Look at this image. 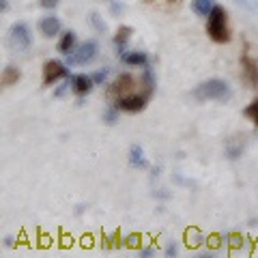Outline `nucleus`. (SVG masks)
<instances>
[{
	"instance_id": "11",
	"label": "nucleus",
	"mask_w": 258,
	"mask_h": 258,
	"mask_svg": "<svg viewBox=\"0 0 258 258\" xmlns=\"http://www.w3.org/2000/svg\"><path fill=\"white\" fill-rule=\"evenodd\" d=\"M95 88V82L91 76L86 74H71V91H74L78 97L88 95Z\"/></svg>"
},
{
	"instance_id": "7",
	"label": "nucleus",
	"mask_w": 258,
	"mask_h": 258,
	"mask_svg": "<svg viewBox=\"0 0 258 258\" xmlns=\"http://www.w3.org/2000/svg\"><path fill=\"white\" fill-rule=\"evenodd\" d=\"M151 101V95L149 93H132V95H125L120 99L114 101V106L120 110V112H129V114H136V112H142L147 108V103Z\"/></svg>"
},
{
	"instance_id": "19",
	"label": "nucleus",
	"mask_w": 258,
	"mask_h": 258,
	"mask_svg": "<svg viewBox=\"0 0 258 258\" xmlns=\"http://www.w3.org/2000/svg\"><path fill=\"white\" fill-rule=\"evenodd\" d=\"M185 243H187V247L196 249V247H200L205 243V235L200 230H196V228H187L185 230Z\"/></svg>"
},
{
	"instance_id": "33",
	"label": "nucleus",
	"mask_w": 258,
	"mask_h": 258,
	"mask_svg": "<svg viewBox=\"0 0 258 258\" xmlns=\"http://www.w3.org/2000/svg\"><path fill=\"white\" fill-rule=\"evenodd\" d=\"M144 3H161V0H144ZM164 3H168V5H179L181 0H164Z\"/></svg>"
},
{
	"instance_id": "8",
	"label": "nucleus",
	"mask_w": 258,
	"mask_h": 258,
	"mask_svg": "<svg viewBox=\"0 0 258 258\" xmlns=\"http://www.w3.org/2000/svg\"><path fill=\"white\" fill-rule=\"evenodd\" d=\"M136 84H138V82H136V78L132 74H120L118 78H114V82L108 86V99L114 103L116 99H120V97L132 95Z\"/></svg>"
},
{
	"instance_id": "26",
	"label": "nucleus",
	"mask_w": 258,
	"mask_h": 258,
	"mask_svg": "<svg viewBox=\"0 0 258 258\" xmlns=\"http://www.w3.org/2000/svg\"><path fill=\"white\" fill-rule=\"evenodd\" d=\"M125 11V5L120 3V0H110V13L112 15H120Z\"/></svg>"
},
{
	"instance_id": "12",
	"label": "nucleus",
	"mask_w": 258,
	"mask_h": 258,
	"mask_svg": "<svg viewBox=\"0 0 258 258\" xmlns=\"http://www.w3.org/2000/svg\"><path fill=\"white\" fill-rule=\"evenodd\" d=\"M120 62L127 64V67H147V64L151 62L149 60V54L142 52V50H127L118 56Z\"/></svg>"
},
{
	"instance_id": "32",
	"label": "nucleus",
	"mask_w": 258,
	"mask_h": 258,
	"mask_svg": "<svg viewBox=\"0 0 258 258\" xmlns=\"http://www.w3.org/2000/svg\"><path fill=\"white\" fill-rule=\"evenodd\" d=\"M0 11L3 13L9 11V0H0Z\"/></svg>"
},
{
	"instance_id": "29",
	"label": "nucleus",
	"mask_w": 258,
	"mask_h": 258,
	"mask_svg": "<svg viewBox=\"0 0 258 258\" xmlns=\"http://www.w3.org/2000/svg\"><path fill=\"white\" fill-rule=\"evenodd\" d=\"M153 196L159 198V200H166V198H170V191H164V189H155L153 191Z\"/></svg>"
},
{
	"instance_id": "20",
	"label": "nucleus",
	"mask_w": 258,
	"mask_h": 258,
	"mask_svg": "<svg viewBox=\"0 0 258 258\" xmlns=\"http://www.w3.org/2000/svg\"><path fill=\"white\" fill-rule=\"evenodd\" d=\"M101 118H103V123L110 125V127H112V125H116L118 120H120V110L114 106V103H110V106H108L106 110H103Z\"/></svg>"
},
{
	"instance_id": "2",
	"label": "nucleus",
	"mask_w": 258,
	"mask_h": 258,
	"mask_svg": "<svg viewBox=\"0 0 258 258\" xmlns=\"http://www.w3.org/2000/svg\"><path fill=\"white\" fill-rule=\"evenodd\" d=\"M207 35L215 43H228L230 41V24H228V13H226L224 7L215 5V9L209 13Z\"/></svg>"
},
{
	"instance_id": "30",
	"label": "nucleus",
	"mask_w": 258,
	"mask_h": 258,
	"mask_svg": "<svg viewBox=\"0 0 258 258\" xmlns=\"http://www.w3.org/2000/svg\"><path fill=\"white\" fill-rule=\"evenodd\" d=\"M153 254H155V249H153V247H142V249H138V256H144V258L153 256Z\"/></svg>"
},
{
	"instance_id": "5",
	"label": "nucleus",
	"mask_w": 258,
	"mask_h": 258,
	"mask_svg": "<svg viewBox=\"0 0 258 258\" xmlns=\"http://www.w3.org/2000/svg\"><path fill=\"white\" fill-rule=\"evenodd\" d=\"M239 64H241V76H243L245 84L249 88H258V60L254 58L252 50H249L247 41L241 47V56H239Z\"/></svg>"
},
{
	"instance_id": "24",
	"label": "nucleus",
	"mask_w": 258,
	"mask_h": 258,
	"mask_svg": "<svg viewBox=\"0 0 258 258\" xmlns=\"http://www.w3.org/2000/svg\"><path fill=\"white\" fill-rule=\"evenodd\" d=\"M69 91H71V76L64 78V80H60V84L54 88V97H56V99H60V97H64Z\"/></svg>"
},
{
	"instance_id": "4",
	"label": "nucleus",
	"mask_w": 258,
	"mask_h": 258,
	"mask_svg": "<svg viewBox=\"0 0 258 258\" xmlns=\"http://www.w3.org/2000/svg\"><path fill=\"white\" fill-rule=\"evenodd\" d=\"M7 41L15 52H26L32 45V30L26 22H15L11 24L9 32H7Z\"/></svg>"
},
{
	"instance_id": "9",
	"label": "nucleus",
	"mask_w": 258,
	"mask_h": 258,
	"mask_svg": "<svg viewBox=\"0 0 258 258\" xmlns=\"http://www.w3.org/2000/svg\"><path fill=\"white\" fill-rule=\"evenodd\" d=\"M245 149H247V138L243 134H235V136H230V138H226V142H224V155L230 161H237L243 157Z\"/></svg>"
},
{
	"instance_id": "1",
	"label": "nucleus",
	"mask_w": 258,
	"mask_h": 258,
	"mask_svg": "<svg viewBox=\"0 0 258 258\" xmlns=\"http://www.w3.org/2000/svg\"><path fill=\"white\" fill-rule=\"evenodd\" d=\"M191 97L200 103L205 101H217V103H226L232 99V88L230 84L222 78H211L200 82L198 86L191 88Z\"/></svg>"
},
{
	"instance_id": "3",
	"label": "nucleus",
	"mask_w": 258,
	"mask_h": 258,
	"mask_svg": "<svg viewBox=\"0 0 258 258\" xmlns=\"http://www.w3.org/2000/svg\"><path fill=\"white\" fill-rule=\"evenodd\" d=\"M97 54H99V43L95 39H86L84 43H78V47L71 54L64 56V62L69 67H84V64H91Z\"/></svg>"
},
{
	"instance_id": "15",
	"label": "nucleus",
	"mask_w": 258,
	"mask_h": 258,
	"mask_svg": "<svg viewBox=\"0 0 258 258\" xmlns=\"http://www.w3.org/2000/svg\"><path fill=\"white\" fill-rule=\"evenodd\" d=\"M76 47H78V35L74 30H64L58 39V43H56V50H58L62 56H67V54L74 52Z\"/></svg>"
},
{
	"instance_id": "13",
	"label": "nucleus",
	"mask_w": 258,
	"mask_h": 258,
	"mask_svg": "<svg viewBox=\"0 0 258 258\" xmlns=\"http://www.w3.org/2000/svg\"><path fill=\"white\" fill-rule=\"evenodd\" d=\"M134 37V28L127 26V24H123V26H118L114 37H112V41H114V47H116V54L120 56L123 52H127V43L132 41Z\"/></svg>"
},
{
	"instance_id": "27",
	"label": "nucleus",
	"mask_w": 258,
	"mask_h": 258,
	"mask_svg": "<svg viewBox=\"0 0 258 258\" xmlns=\"http://www.w3.org/2000/svg\"><path fill=\"white\" fill-rule=\"evenodd\" d=\"M164 254L166 256H176V254H179V245H176V243H168L164 247Z\"/></svg>"
},
{
	"instance_id": "31",
	"label": "nucleus",
	"mask_w": 258,
	"mask_h": 258,
	"mask_svg": "<svg viewBox=\"0 0 258 258\" xmlns=\"http://www.w3.org/2000/svg\"><path fill=\"white\" fill-rule=\"evenodd\" d=\"M41 5L47 7V9H54V7L58 5V0H41Z\"/></svg>"
},
{
	"instance_id": "22",
	"label": "nucleus",
	"mask_w": 258,
	"mask_h": 258,
	"mask_svg": "<svg viewBox=\"0 0 258 258\" xmlns=\"http://www.w3.org/2000/svg\"><path fill=\"white\" fill-rule=\"evenodd\" d=\"M243 116L252 120V123L256 125V129H258V97H256V99H254V101L249 103V106L243 110Z\"/></svg>"
},
{
	"instance_id": "14",
	"label": "nucleus",
	"mask_w": 258,
	"mask_h": 258,
	"mask_svg": "<svg viewBox=\"0 0 258 258\" xmlns=\"http://www.w3.org/2000/svg\"><path fill=\"white\" fill-rule=\"evenodd\" d=\"M127 159H129V166L132 168H138V170H147L149 168V159L144 155V149L140 144H132V147H129Z\"/></svg>"
},
{
	"instance_id": "25",
	"label": "nucleus",
	"mask_w": 258,
	"mask_h": 258,
	"mask_svg": "<svg viewBox=\"0 0 258 258\" xmlns=\"http://www.w3.org/2000/svg\"><path fill=\"white\" fill-rule=\"evenodd\" d=\"M239 7H243V9L252 11V13H258V0H235Z\"/></svg>"
},
{
	"instance_id": "34",
	"label": "nucleus",
	"mask_w": 258,
	"mask_h": 258,
	"mask_svg": "<svg viewBox=\"0 0 258 258\" xmlns=\"http://www.w3.org/2000/svg\"><path fill=\"white\" fill-rule=\"evenodd\" d=\"M88 209V205H78V209H76V215H82L84 211Z\"/></svg>"
},
{
	"instance_id": "21",
	"label": "nucleus",
	"mask_w": 258,
	"mask_h": 258,
	"mask_svg": "<svg viewBox=\"0 0 258 258\" xmlns=\"http://www.w3.org/2000/svg\"><path fill=\"white\" fill-rule=\"evenodd\" d=\"M88 24H91L93 30H95V32H99V35H103V32H108V24H106V20H103L97 11H93L91 15H88Z\"/></svg>"
},
{
	"instance_id": "18",
	"label": "nucleus",
	"mask_w": 258,
	"mask_h": 258,
	"mask_svg": "<svg viewBox=\"0 0 258 258\" xmlns=\"http://www.w3.org/2000/svg\"><path fill=\"white\" fill-rule=\"evenodd\" d=\"M215 9V0H191V11L198 18H209V13Z\"/></svg>"
},
{
	"instance_id": "35",
	"label": "nucleus",
	"mask_w": 258,
	"mask_h": 258,
	"mask_svg": "<svg viewBox=\"0 0 258 258\" xmlns=\"http://www.w3.org/2000/svg\"><path fill=\"white\" fill-rule=\"evenodd\" d=\"M13 237H5V247H13Z\"/></svg>"
},
{
	"instance_id": "10",
	"label": "nucleus",
	"mask_w": 258,
	"mask_h": 258,
	"mask_svg": "<svg viewBox=\"0 0 258 258\" xmlns=\"http://www.w3.org/2000/svg\"><path fill=\"white\" fill-rule=\"evenodd\" d=\"M60 30H62V24H60V18H56V15H45V18L39 20V32L45 39L58 37Z\"/></svg>"
},
{
	"instance_id": "16",
	"label": "nucleus",
	"mask_w": 258,
	"mask_h": 258,
	"mask_svg": "<svg viewBox=\"0 0 258 258\" xmlns=\"http://www.w3.org/2000/svg\"><path fill=\"white\" fill-rule=\"evenodd\" d=\"M22 80V69L15 67V64H7V67L3 69V76H0V82H3L5 88L9 86H15Z\"/></svg>"
},
{
	"instance_id": "17",
	"label": "nucleus",
	"mask_w": 258,
	"mask_h": 258,
	"mask_svg": "<svg viewBox=\"0 0 258 258\" xmlns=\"http://www.w3.org/2000/svg\"><path fill=\"white\" fill-rule=\"evenodd\" d=\"M140 86L144 93H149L151 97L155 95V88H157V82H155V74H153L151 64H147V67H142V78H140Z\"/></svg>"
},
{
	"instance_id": "6",
	"label": "nucleus",
	"mask_w": 258,
	"mask_h": 258,
	"mask_svg": "<svg viewBox=\"0 0 258 258\" xmlns=\"http://www.w3.org/2000/svg\"><path fill=\"white\" fill-rule=\"evenodd\" d=\"M69 64L62 62V60H56V58H50L43 62V69H41V84L43 86H52L60 80L69 78Z\"/></svg>"
},
{
	"instance_id": "23",
	"label": "nucleus",
	"mask_w": 258,
	"mask_h": 258,
	"mask_svg": "<svg viewBox=\"0 0 258 258\" xmlns=\"http://www.w3.org/2000/svg\"><path fill=\"white\" fill-rule=\"evenodd\" d=\"M91 78H93L95 86H103V84H108V78H110V69H97L95 74H91Z\"/></svg>"
},
{
	"instance_id": "28",
	"label": "nucleus",
	"mask_w": 258,
	"mask_h": 258,
	"mask_svg": "<svg viewBox=\"0 0 258 258\" xmlns=\"http://www.w3.org/2000/svg\"><path fill=\"white\" fill-rule=\"evenodd\" d=\"M174 181H176V183H181V185H187V187H196V183L189 181V179H183L181 174H174Z\"/></svg>"
}]
</instances>
